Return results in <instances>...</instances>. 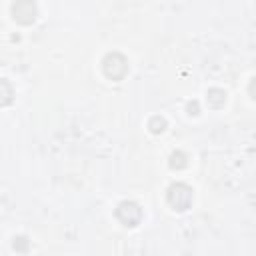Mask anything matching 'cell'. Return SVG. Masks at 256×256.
<instances>
[{
	"label": "cell",
	"mask_w": 256,
	"mask_h": 256,
	"mask_svg": "<svg viewBox=\"0 0 256 256\" xmlns=\"http://www.w3.org/2000/svg\"><path fill=\"white\" fill-rule=\"evenodd\" d=\"M14 248H16V252H26L28 250V240L24 236L14 238Z\"/></svg>",
	"instance_id": "8"
},
{
	"label": "cell",
	"mask_w": 256,
	"mask_h": 256,
	"mask_svg": "<svg viewBox=\"0 0 256 256\" xmlns=\"http://www.w3.org/2000/svg\"><path fill=\"white\" fill-rule=\"evenodd\" d=\"M148 128H150L152 134H162L164 128H166V120L162 116H152L150 122H148Z\"/></svg>",
	"instance_id": "7"
},
{
	"label": "cell",
	"mask_w": 256,
	"mask_h": 256,
	"mask_svg": "<svg viewBox=\"0 0 256 256\" xmlns=\"http://www.w3.org/2000/svg\"><path fill=\"white\" fill-rule=\"evenodd\" d=\"M12 16L18 24L30 26V24H34V20L38 16V6L34 0H16L12 4Z\"/></svg>",
	"instance_id": "4"
},
{
	"label": "cell",
	"mask_w": 256,
	"mask_h": 256,
	"mask_svg": "<svg viewBox=\"0 0 256 256\" xmlns=\"http://www.w3.org/2000/svg\"><path fill=\"white\" fill-rule=\"evenodd\" d=\"M248 94L252 96V100H256V76L250 80V84H248Z\"/></svg>",
	"instance_id": "10"
},
{
	"label": "cell",
	"mask_w": 256,
	"mask_h": 256,
	"mask_svg": "<svg viewBox=\"0 0 256 256\" xmlns=\"http://www.w3.org/2000/svg\"><path fill=\"white\" fill-rule=\"evenodd\" d=\"M116 218H118L124 226L134 228V226H138L140 220H142V208H140L136 202H132V200H124V202H120V204L116 206Z\"/></svg>",
	"instance_id": "3"
},
{
	"label": "cell",
	"mask_w": 256,
	"mask_h": 256,
	"mask_svg": "<svg viewBox=\"0 0 256 256\" xmlns=\"http://www.w3.org/2000/svg\"><path fill=\"white\" fill-rule=\"evenodd\" d=\"M166 200H168V204H170L176 212H184V210H188V208L192 206L194 192H192V188H190L188 184H184V182H174V184L168 188V192H166Z\"/></svg>",
	"instance_id": "1"
},
{
	"label": "cell",
	"mask_w": 256,
	"mask_h": 256,
	"mask_svg": "<svg viewBox=\"0 0 256 256\" xmlns=\"http://www.w3.org/2000/svg\"><path fill=\"white\" fill-rule=\"evenodd\" d=\"M0 84H2V90H4L2 104H4V106H8V104H10V94H12V92H10V84H8V80H2Z\"/></svg>",
	"instance_id": "9"
},
{
	"label": "cell",
	"mask_w": 256,
	"mask_h": 256,
	"mask_svg": "<svg viewBox=\"0 0 256 256\" xmlns=\"http://www.w3.org/2000/svg\"><path fill=\"white\" fill-rule=\"evenodd\" d=\"M168 164H170V168H172V170H182V168H186V166H188V156H186L182 150H176V152H172V154H170Z\"/></svg>",
	"instance_id": "6"
},
{
	"label": "cell",
	"mask_w": 256,
	"mask_h": 256,
	"mask_svg": "<svg viewBox=\"0 0 256 256\" xmlns=\"http://www.w3.org/2000/svg\"><path fill=\"white\" fill-rule=\"evenodd\" d=\"M188 114H194V116L198 114V102H196V100L188 104Z\"/></svg>",
	"instance_id": "11"
},
{
	"label": "cell",
	"mask_w": 256,
	"mask_h": 256,
	"mask_svg": "<svg viewBox=\"0 0 256 256\" xmlns=\"http://www.w3.org/2000/svg\"><path fill=\"white\" fill-rule=\"evenodd\" d=\"M102 72L106 78L118 82L128 74V60L120 52H108L102 60Z\"/></svg>",
	"instance_id": "2"
},
{
	"label": "cell",
	"mask_w": 256,
	"mask_h": 256,
	"mask_svg": "<svg viewBox=\"0 0 256 256\" xmlns=\"http://www.w3.org/2000/svg\"><path fill=\"white\" fill-rule=\"evenodd\" d=\"M206 98H208V106L210 108H222L224 102H226V92L220 90V88H210Z\"/></svg>",
	"instance_id": "5"
}]
</instances>
